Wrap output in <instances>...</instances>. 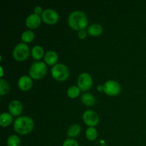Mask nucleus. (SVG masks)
<instances>
[{"mask_svg": "<svg viewBox=\"0 0 146 146\" xmlns=\"http://www.w3.org/2000/svg\"><path fill=\"white\" fill-rule=\"evenodd\" d=\"M68 24L72 29L79 31L86 28L88 24V19L84 11L75 10L68 16Z\"/></svg>", "mask_w": 146, "mask_h": 146, "instance_id": "nucleus-1", "label": "nucleus"}, {"mask_svg": "<svg viewBox=\"0 0 146 146\" xmlns=\"http://www.w3.org/2000/svg\"><path fill=\"white\" fill-rule=\"evenodd\" d=\"M34 123L32 118L27 115L19 116L14 121V129L20 135H27L32 131Z\"/></svg>", "mask_w": 146, "mask_h": 146, "instance_id": "nucleus-2", "label": "nucleus"}, {"mask_svg": "<svg viewBox=\"0 0 146 146\" xmlns=\"http://www.w3.org/2000/svg\"><path fill=\"white\" fill-rule=\"evenodd\" d=\"M29 76L31 78L35 80L40 79L45 76L47 73V66L45 63L42 61L34 62L29 68Z\"/></svg>", "mask_w": 146, "mask_h": 146, "instance_id": "nucleus-3", "label": "nucleus"}, {"mask_svg": "<svg viewBox=\"0 0 146 146\" xmlns=\"http://www.w3.org/2000/svg\"><path fill=\"white\" fill-rule=\"evenodd\" d=\"M51 76L58 81H64L69 76V71L65 64H56L51 68Z\"/></svg>", "mask_w": 146, "mask_h": 146, "instance_id": "nucleus-4", "label": "nucleus"}, {"mask_svg": "<svg viewBox=\"0 0 146 146\" xmlns=\"http://www.w3.org/2000/svg\"><path fill=\"white\" fill-rule=\"evenodd\" d=\"M13 57L18 61H23L27 59L30 54V48L25 43H19L13 50Z\"/></svg>", "mask_w": 146, "mask_h": 146, "instance_id": "nucleus-5", "label": "nucleus"}, {"mask_svg": "<svg viewBox=\"0 0 146 146\" xmlns=\"http://www.w3.org/2000/svg\"><path fill=\"white\" fill-rule=\"evenodd\" d=\"M41 19L46 24L48 25H54L59 20V14L55 9H46L41 14Z\"/></svg>", "mask_w": 146, "mask_h": 146, "instance_id": "nucleus-6", "label": "nucleus"}, {"mask_svg": "<svg viewBox=\"0 0 146 146\" xmlns=\"http://www.w3.org/2000/svg\"><path fill=\"white\" fill-rule=\"evenodd\" d=\"M77 84H78V87L81 91H88L93 86L92 77L88 73H82L78 76Z\"/></svg>", "mask_w": 146, "mask_h": 146, "instance_id": "nucleus-7", "label": "nucleus"}, {"mask_svg": "<svg viewBox=\"0 0 146 146\" xmlns=\"http://www.w3.org/2000/svg\"><path fill=\"white\" fill-rule=\"evenodd\" d=\"M104 91L108 96H115L118 95L121 92V87L119 83L114 80H109L107 81L104 84Z\"/></svg>", "mask_w": 146, "mask_h": 146, "instance_id": "nucleus-8", "label": "nucleus"}, {"mask_svg": "<svg viewBox=\"0 0 146 146\" xmlns=\"http://www.w3.org/2000/svg\"><path fill=\"white\" fill-rule=\"evenodd\" d=\"M99 116L94 111L87 110L83 114V121L88 127H95L99 123Z\"/></svg>", "mask_w": 146, "mask_h": 146, "instance_id": "nucleus-9", "label": "nucleus"}, {"mask_svg": "<svg viewBox=\"0 0 146 146\" xmlns=\"http://www.w3.org/2000/svg\"><path fill=\"white\" fill-rule=\"evenodd\" d=\"M19 88L23 91H28L33 86L32 78L29 76H22L20 77L17 82Z\"/></svg>", "mask_w": 146, "mask_h": 146, "instance_id": "nucleus-10", "label": "nucleus"}, {"mask_svg": "<svg viewBox=\"0 0 146 146\" xmlns=\"http://www.w3.org/2000/svg\"><path fill=\"white\" fill-rule=\"evenodd\" d=\"M41 22V17L36 14H31L26 19V26L29 29H34L38 28Z\"/></svg>", "mask_w": 146, "mask_h": 146, "instance_id": "nucleus-11", "label": "nucleus"}, {"mask_svg": "<svg viewBox=\"0 0 146 146\" xmlns=\"http://www.w3.org/2000/svg\"><path fill=\"white\" fill-rule=\"evenodd\" d=\"M9 111L13 116H19L23 111V105L18 100H13L9 104Z\"/></svg>", "mask_w": 146, "mask_h": 146, "instance_id": "nucleus-12", "label": "nucleus"}, {"mask_svg": "<svg viewBox=\"0 0 146 146\" xmlns=\"http://www.w3.org/2000/svg\"><path fill=\"white\" fill-rule=\"evenodd\" d=\"M58 60V56L54 51H48L44 55V61L46 64L50 66H54L56 64Z\"/></svg>", "mask_w": 146, "mask_h": 146, "instance_id": "nucleus-13", "label": "nucleus"}, {"mask_svg": "<svg viewBox=\"0 0 146 146\" xmlns=\"http://www.w3.org/2000/svg\"><path fill=\"white\" fill-rule=\"evenodd\" d=\"M104 31V28L99 24H92L87 29V32L92 36H98Z\"/></svg>", "mask_w": 146, "mask_h": 146, "instance_id": "nucleus-14", "label": "nucleus"}, {"mask_svg": "<svg viewBox=\"0 0 146 146\" xmlns=\"http://www.w3.org/2000/svg\"><path fill=\"white\" fill-rule=\"evenodd\" d=\"M13 121V115L10 113L4 112L0 115V125L2 127H8Z\"/></svg>", "mask_w": 146, "mask_h": 146, "instance_id": "nucleus-15", "label": "nucleus"}, {"mask_svg": "<svg viewBox=\"0 0 146 146\" xmlns=\"http://www.w3.org/2000/svg\"><path fill=\"white\" fill-rule=\"evenodd\" d=\"M81 100L83 104L87 106H93L96 102L95 97L89 93H85L83 94L81 97Z\"/></svg>", "mask_w": 146, "mask_h": 146, "instance_id": "nucleus-16", "label": "nucleus"}, {"mask_svg": "<svg viewBox=\"0 0 146 146\" xmlns=\"http://www.w3.org/2000/svg\"><path fill=\"white\" fill-rule=\"evenodd\" d=\"M31 54L33 58L36 60H40L45 55L44 54V48H43L42 46L39 45L34 46L32 48V49H31Z\"/></svg>", "mask_w": 146, "mask_h": 146, "instance_id": "nucleus-17", "label": "nucleus"}, {"mask_svg": "<svg viewBox=\"0 0 146 146\" xmlns=\"http://www.w3.org/2000/svg\"><path fill=\"white\" fill-rule=\"evenodd\" d=\"M81 132V128L78 124H73L68 128L67 131V135L70 138H74L77 137Z\"/></svg>", "mask_w": 146, "mask_h": 146, "instance_id": "nucleus-18", "label": "nucleus"}, {"mask_svg": "<svg viewBox=\"0 0 146 146\" xmlns=\"http://www.w3.org/2000/svg\"><path fill=\"white\" fill-rule=\"evenodd\" d=\"M35 38V34L31 30H27L21 34V39L24 43H30Z\"/></svg>", "mask_w": 146, "mask_h": 146, "instance_id": "nucleus-19", "label": "nucleus"}, {"mask_svg": "<svg viewBox=\"0 0 146 146\" xmlns=\"http://www.w3.org/2000/svg\"><path fill=\"white\" fill-rule=\"evenodd\" d=\"M86 136L88 141H95L98 136V131L95 127H88L86 131Z\"/></svg>", "mask_w": 146, "mask_h": 146, "instance_id": "nucleus-20", "label": "nucleus"}, {"mask_svg": "<svg viewBox=\"0 0 146 146\" xmlns=\"http://www.w3.org/2000/svg\"><path fill=\"white\" fill-rule=\"evenodd\" d=\"M81 90L76 86H71L67 90V96L71 98H76L80 95Z\"/></svg>", "mask_w": 146, "mask_h": 146, "instance_id": "nucleus-21", "label": "nucleus"}, {"mask_svg": "<svg viewBox=\"0 0 146 146\" xmlns=\"http://www.w3.org/2000/svg\"><path fill=\"white\" fill-rule=\"evenodd\" d=\"M10 90V86L6 80L0 79V95L4 96L9 93Z\"/></svg>", "mask_w": 146, "mask_h": 146, "instance_id": "nucleus-22", "label": "nucleus"}, {"mask_svg": "<svg viewBox=\"0 0 146 146\" xmlns=\"http://www.w3.org/2000/svg\"><path fill=\"white\" fill-rule=\"evenodd\" d=\"M7 146H20L21 140L17 135H11L7 138Z\"/></svg>", "mask_w": 146, "mask_h": 146, "instance_id": "nucleus-23", "label": "nucleus"}, {"mask_svg": "<svg viewBox=\"0 0 146 146\" xmlns=\"http://www.w3.org/2000/svg\"><path fill=\"white\" fill-rule=\"evenodd\" d=\"M63 146H79V145L74 138H67L63 143Z\"/></svg>", "mask_w": 146, "mask_h": 146, "instance_id": "nucleus-24", "label": "nucleus"}, {"mask_svg": "<svg viewBox=\"0 0 146 146\" xmlns=\"http://www.w3.org/2000/svg\"><path fill=\"white\" fill-rule=\"evenodd\" d=\"M78 36L80 39L81 40L84 39V38H86L87 36V32L85 31V30H81V31H78Z\"/></svg>", "mask_w": 146, "mask_h": 146, "instance_id": "nucleus-25", "label": "nucleus"}, {"mask_svg": "<svg viewBox=\"0 0 146 146\" xmlns=\"http://www.w3.org/2000/svg\"><path fill=\"white\" fill-rule=\"evenodd\" d=\"M34 14H37V15L40 16V14H42L44 10H43L42 7H40V6H36V7L34 8Z\"/></svg>", "mask_w": 146, "mask_h": 146, "instance_id": "nucleus-26", "label": "nucleus"}, {"mask_svg": "<svg viewBox=\"0 0 146 146\" xmlns=\"http://www.w3.org/2000/svg\"><path fill=\"white\" fill-rule=\"evenodd\" d=\"M98 90L99 91H104V86H101V85H99L98 86Z\"/></svg>", "mask_w": 146, "mask_h": 146, "instance_id": "nucleus-27", "label": "nucleus"}, {"mask_svg": "<svg viewBox=\"0 0 146 146\" xmlns=\"http://www.w3.org/2000/svg\"><path fill=\"white\" fill-rule=\"evenodd\" d=\"M1 77H2V76H3V68H2V66H1Z\"/></svg>", "mask_w": 146, "mask_h": 146, "instance_id": "nucleus-28", "label": "nucleus"}]
</instances>
